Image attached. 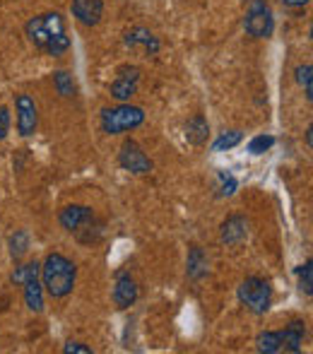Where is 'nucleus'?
<instances>
[{
  "instance_id": "obj_1",
  "label": "nucleus",
  "mask_w": 313,
  "mask_h": 354,
  "mask_svg": "<svg viewBox=\"0 0 313 354\" xmlns=\"http://www.w3.org/2000/svg\"><path fill=\"white\" fill-rule=\"evenodd\" d=\"M27 39L37 48L46 51L48 56H61L70 48V37L66 32V22L58 12H46L39 15V17L29 19L27 27Z\"/></svg>"
},
{
  "instance_id": "obj_2",
  "label": "nucleus",
  "mask_w": 313,
  "mask_h": 354,
  "mask_svg": "<svg viewBox=\"0 0 313 354\" xmlns=\"http://www.w3.org/2000/svg\"><path fill=\"white\" fill-rule=\"evenodd\" d=\"M41 270V282L46 287V292L51 294L53 299H63L73 292L75 287V277H77V268L73 261H68L61 253H51L44 263Z\"/></svg>"
},
{
  "instance_id": "obj_3",
  "label": "nucleus",
  "mask_w": 313,
  "mask_h": 354,
  "mask_svg": "<svg viewBox=\"0 0 313 354\" xmlns=\"http://www.w3.org/2000/svg\"><path fill=\"white\" fill-rule=\"evenodd\" d=\"M145 123V111L140 106H131V104H121L116 109H104L102 111V128L108 136H118V133L133 131V128Z\"/></svg>"
},
{
  "instance_id": "obj_4",
  "label": "nucleus",
  "mask_w": 313,
  "mask_h": 354,
  "mask_svg": "<svg viewBox=\"0 0 313 354\" xmlns=\"http://www.w3.org/2000/svg\"><path fill=\"white\" fill-rule=\"evenodd\" d=\"M12 282L24 284V301H27L29 311L39 313L44 311V289L39 282V266L37 263H27V266L17 268L12 272Z\"/></svg>"
},
{
  "instance_id": "obj_5",
  "label": "nucleus",
  "mask_w": 313,
  "mask_h": 354,
  "mask_svg": "<svg viewBox=\"0 0 313 354\" xmlns=\"http://www.w3.org/2000/svg\"><path fill=\"white\" fill-rule=\"evenodd\" d=\"M243 29H246L253 39L270 37L272 29H275V19H272V10L265 0H251L246 17H243Z\"/></svg>"
},
{
  "instance_id": "obj_6",
  "label": "nucleus",
  "mask_w": 313,
  "mask_h": 354,
  "mask_svg": "<svg viewBox=\"0 0 313 354\" xmlns=\"http://www.w3.org/2000/svg\"><path fill=\"white\" fill-rule=\"evenodd\" d=\"M238 299L253 313H265L270 308V284L260 277H248L238 287Z\"/></svg>"
},
{
  "instance_id": "obj_7",
  "label": "nucleus",
  "mask_w": 313,
  "mask_h": 354,
  "mask_svg": "<svg viewBox=\"0 0 313 354\" xmlns=\"http://www.w3.org/2000/svg\"><path fill=\"white\" fill-rule=\"evenodd\" d=\"M15 106H17V131L22 138H29L37 133L39 126V113H37V104L29 94H17L15 99Z\"/></svg>"
},
{
  "instance_id": "obj_8",
  "label": "nucleus",
  "mask_w": 313,
  "mask_h": 354,
  "mask_svg": "<svg viewBox=\"0 0 313 354\" xmlns=\"http://www.w3.org/2000/svg\"><path fill=\"white\" fill-rule=\"evenodd\" d=\"M118 162H121V167L131 174H150L152 171L150 157L142 152L140 145L133 142V140H128L121 147V152H118Z\"/></svg>"
},
{
  "instance_id": "obj_9",
  "label": "nucleus",
  "mask_w": 313,
  "mask_h": 354,
  "mask_svg": "<svg viewBox=\"0 0 313 354\" xmlns=\"http://www.w3.org/2000/svg\"><path fill=\"white\" fill-rule=\"evenodd\" d=\"M137 82H140V71L137 68H121L116 82L111 84V97L118 99V102H128L137 92Z\"/></svg>"
},
{
  "instance_id": "obj_10",
  "label": "nucleus",
  "mask_w": 313,
  "mask_h": 354,
  "mask_svg": "<svg viewBox=\"0 0 313 354\" xmlns=\"http://www.w3.org/2000/svg\"><path fill=\"white\" fill-rule=\"evenodd\" d=\"M92 219H94V212H92V207H87V205H68V207H63V212H61L63 229H68V232H73V234L89 227Z\"/></svg>"
},
{
  "instance_id": "obj_11",
  "label": "nucleus",
  "mask_w": 313,
  "mask_h": 354,
  "mask_svg": "<svg viewBox=\"0 0 313 354\" xmlns=\"http://www.w3.org/2000/svg\"><path fill=\"white\" fill-rule=\"evenodd\" d=\"M102 12H104L102 0H73V15H75L77 22L84 24V27H94V24H99Z\"/></svg>"
},
{
  "instance_id": "obj_12",
  "label": "nucleus",
  "mask_w": 313,
  "mask_h": 354,
  "mask_svg": "<svg viewBox=\"0 0 313 354\" xmlns=\"http://www.w3.org/2000/svg\"><path fill=\"white\" fill-rule=\"evenodd\" d=\"M113 301L118 308H128L137 301V284L131 275H118L116 287H113Z\"/></svg>"
},
{
  "instance_id": "obj_13",
  "label": "nucleus",
  "mask_w": 313,
  "mask_h": 354,
  "mask_svg": "<svg viewBox=\"0 0 313 354\" xmlns=\"http://www.w3.org/2000/svg\"><path fill=\"white\" fill-rule=\"evenodd\" d=\"M282 335V350L287 352H301V345H304V335H306V323L304 321H292L290 326L285 328Z\"/></svg>"
},
{
  "instance_id": "obj_14",
  "label": "nucleus",
  "mask_w": 313,
  "mask_h": 354,
  "mask_svg": "<svg viewBox=\"0 0 313 354\" xmlns=\"http://www.w3.org/2000/svg\"><path fill=\"white\" fill-rule=\"evenodd\" d=\"M246 232H248L246 219L234 214V217H229L225 224H222V241H225V243H238V241H243V239H246Z\"/></svg>"
},
{
  "instance_id": "obj_15",
  "label": "nucleus",
  "mask_w": 313,
  "mask_h": 354,
  "mask_svg": "<svg viewBox=\"0 0 313 354\" xmlns=\"http://www.w3.org/2000/svg\"><path fill=\"white\" fill-rule=\"evenodd\" d=\"M207 138H210V126H207L205 118L202 116L191 118L186 126V140L191 145H196V147H200V145L207 142Z\"/></svg>"
},
{
  "instance_id": "obj_16",
  "label": "nucleus",
  "mask_w": 313,
  "mask_h": 354,
  "mask_svg": "<svg viewBox=\"0 0 313 354\" xmlns=\"http://www.w3.org/2000/svg\"><path fill=\"white\" fill-rule=\"evenodd\" d=\"M126 44H128V46H145L150 53H157L159 51V41L155 39V34L147 32V29H142V27H137V29H133V32H128L126 34Z\"/></svg>"
},
{
  "instance_id": "obj_17",
  "label": "nucleus",
  "mask_w": 313,
  "mask_h": 354,
  "mask_svg": "<svg viewBox=\"0 0 313 354\" xmlns=\"http://www.w3.org/2000/svg\"><path fill=\"white\" fill-rule=\"evenodd\" d=\"M202 275H207V258L200 248L193 246L191 253H188V277L191 280H200Z\"/></svg>"
},
{
  "instance_id": "obj_18",
  "label": "nucleus",
  "mask_w": 313,
  "mask_h": 354,
  "mask_svg": "<svg viewBox=\"0 0 313 354\" xmlns=\"http://www.w3.org/2000/svg\"><path fill=\"white\" fill-rule=\"evenodd\" d=\"M256 345H258V352L275 354V352L282 350V335H280V333H275V330L260 333V335H258V340H256Z\"/></svg>"
},
{
  "instance_id": "obj_19",
  "label": "nucleus",
  "mask_w": 313,
  "mask_h": 354,
  "mask_svg": "<svg viewBox=\"0 0 313 354\" xmlns=\"http://www.w3.org/2000/svg\"><path fill=\"white\" fill-rule=\"evenodd\" d=\"M241 133L238 131H229V133H222L220 138H217V142L212 145V149L215 152H225V149H231V147H236L238 142H241Z\"/></svg>"
},
{
  "instance_id": "obj_20",
  "label": "nucleus",
  "mask_w": 313,
  "mask_h": 354,
  "mask_svg": "<svg viewBox=\"0 0 313 354\" xmlns=\"http://www.w3.org/2000/svg\"><path fill=\"white\" fill-rule=\"evenodd\" d=\"M27 251H29V236H27V232H17L12 239H10V253H12V258H22Z\"/></svg>"
},
{
  "instance_id": "obj_21",
  "label": "nucleus",
  "mask_w": 313,
  "mask_h": 354,
  "mask_svg": "<svg viewBox=\"0 0 313 354\" xmlns=\"http://www.w3.org/2000/svg\"><path fill=\"white\" fill-rule=\"evenodd\" d=\"M56 87L63 97H73V94H75V80H73L70 73L61 71V73H56Z\"/></svg>"
},
{
  "instance_id": "obj_22",
  "label": "nucleus",
  "mask_w": 313,
  "mask_h": 354,
  "mask_svg": "<svg viewBox=\"0 0 313 354\" xmlns=\"http://www.w3.org/2000/svg\"><path fill=\"white\" fill-rule=\"evenodd\" d=\"M299 287H301V292L309 294V297L313 294V266H311V261L299 268Z\"/></svg>"
},
{
  "instance_id": "obj_23",
  "label": "nucleus",
  "mask_w": 313,
  "mask_h": 354,
  "mask_svg": "<svg viewBox=\"0 0 313 354\" xmlns=\"http://www.w3.org/2000/svg\"><path fill=\"white\" fill-rule=\"evenodd\" d=\"M272 145H275V138H272V136H258V138H253V140L248 142V152H251V154H263L265 149H270Z\"/></svg>"
},
{
  "instance_id": "obj_24",
  "label": "nucleus",
  "mask_w": 313,
  "mask_h": 354,
  "mask_svg": "<svg viewBox=\"0 0 313 354\" xmlns=\"http://www.w3.org/2000/svg\"><path fill=\"white\" fill-rule=\"evenodd\" d=\"M296 80H299V84H304L306 99L311 102V99H313V87H311V66H309V63L296 68Z\"/></svg>"
},
{
  "instance_id": "obj_25",
  "label": "nucleus",
  "mask_w": 313,
  "mask_h": 354,
  "mask_svg": "<svg viewBox=\"0 0 313 354\" xmlns=\"http://www.w3.org/2000/svg\"><path fill=\"white\" fill-rule=\"evenodd\" d=\"M220 178H222L220 196H222V198H225V196H231V193L236 191V178H234V176H229V174H220Z\"/></svg>"
},
{
  "instance_id": "obj_26",
  "label": "nucleus",
  "mask_w": 313,
  "mask_h": 354,
  "mask_svg": "<svg viewBox=\"0 0 313 354\" xmlns=\"http://www.w3.org/2000/svg\"><path fill=\"white\" fill-rule=\"evenodd\" d=\"M10 131V111L5 106H0V140H5Z\"/></svg>"
},
{
  "instance_id": "obj_27",
  "label": "nucleus",
  "mask_w": 313,
  "mask_h": 354,
  "mask_svg": "<svg viewBox=\"0 0 313 354\" xmlns=\"http://www.w3.org/2000/svg\"><path fill=\"white\" fill-rule=\"evenodd\" d=\"M63 352L66 354H89L92 350H89L87 345H82V342H68V345L63 347Z\"/></svg>"
},
{
  "instance_id": "obj_28",
  "label": "nucleus",
  "mask_w": 313,
  "mask_h": 354,
  "mask_svg": "<svg viewBox=\"0 0 313 354\" xmlns=\"http://www.w3.org/2000/svg\"><path fill=\"white\" fill-rule=\"evenodd\" d=\"M285 5H290V8H301V5H309V0H282Z\"/></svg>"
}]
</instances>
